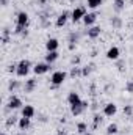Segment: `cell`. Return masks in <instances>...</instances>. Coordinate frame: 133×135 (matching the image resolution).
Returning <instances> with one entry per match:
<instances>
[{
	"instance_id": "obj_1",
	"label": "cell",
	"mask_w": 133,
	"mask_h": 135,
	"mask_svg": "<svg viewBox=\"0 0 133 135\" xmlns=\"http://www.w3.org/2000/svg\"><path fill=\"white\" fill-rule=\"evenodd\" d=\"M67 79V72L64 71H55L52 75H50V83H52V88H57L60 85H63Z\"/></svg>"
},
{
	"instance_id": "obj_2",
	"label": "cell",
	"mask_w": 133,
	"mask_h": 135,
	"mask_svg": "<svg viewBox=\"0 0 133 135\" xmlns=\"http://www.w3.org/2000/svg\"><path fill=\"white\" fill-rule=\"evenodd\" d=\"M30 71H32V61L30 60L24 58V60H21L17 63V71H16L17 77H27L30 74Z\"/></svg>"
},
{
	"instance_id": "obj_3",
	"label": "cell",
	"mask_w": 133,
	"mask_h": 135,
	"mask_svg": "<svg viewBox=\"0 0 133 135\" xmlns=\"http://www.w3.org/2000/svg\"><path fill=\"white\" fill-rule=\"evenodd\" d=\"M85 16H86V8H85V6H75V8L72 9V13H70V21H72L74 24H77V22L83 21Z\"/></svg>"
},
{
	"instance_id": "obj_4",
	"label": "cell",
	"mask_w": 133,
	"mask_h": 135,
	"mask_svg": "<svg viewBox=\"0 0 133 135\" xmlns=\"http://www.w3.org/2000/svg\"><path fill=\"white\" fill-rule=\"evenodd\" d=\"M88 107H89V102L88 101H81L80 104L70 105V113H72L74 116H80V115H83V113L88 110Z\"/></svg>"
},
{
	"instance_id": "obj_5",
	"label": "cell",
	"mask_w": 133,
	"mask_h": 135,
	"mask_svg": "<svg viewBox=\"0 0 133 135\" xmlns=\"http://www.w3.org/2000/svg\"><path fill=\"white\" fill-rule=\"evenodd\" d=\"M28 24H30V16H28V13H25V11H19V13L16 14V25L28 28Z\"/></svg>"
},
{
	"instance_id": "obj_6",
	"label": "cell",
	"mask_w": 133,
	"mask_h": 135,
	"mask_svg": "<svg viewBox=\"0 0 133 135\" xmlns=\"http://www.w3.org/2000/svg\"><path fill=\"white\" fill-rule=\"evenodd\" d=\"M70 13H72V11H67V9H64L63 13H60V14H58L57 21H55V25H57L58 28H63V27L67 24V21L70 19Z\"/></svg>"
},
{
	"instance_id": "obj_7",
	"label": "cell",
	"mask_w": 133,
	"mask_h": 135,
	"mask_svg": "<svg viewBox=\"0 0 133 135\" xmlns=\"http://www.w3.org/2000/svg\"><path fill=\"white\" fill-rule=\"evenodd\" d=\"M105 57H106L108 60H111V61H117V60L121 58V50H119V47H117V46H111V47L106 50Z\"/></svg>"
},
{
	"instance_id": "obj_8",
	"label": "cell",
	"mask_w": 133,
	"mask_h": 135,
	"mask_svg": "<svg viewBox=\"0 0 133 135\" xmlns=\"http://www.w3.org/2000/svg\"><path fill=\"white\" fill-rule=\"evenodd\" d=\"M36 86H38V80H36L34 77H32V79H27V80H25L22 90H24V93L30 94V93H33L34 90H36Z\"/></svg>"
},
{
	"instance_id": "obj_9",
	"label": "cell",
	"mask_w": 133,
	"mask_h": 135,
	"mask_svg": "<svg viewBox=\"0 0 133 135\" xmlns=\"http://www.w3.org/2000/svg\"><path fill=\"white\" fill-rule=\"evenodd\" d=\"M6 107H8V108H11V110H19V108H22V107H24V102H22L21 98H17V96H11V98L8 99Z\"/></svg>"
},
{
	"instance_id": "obj_10",
	"label": "cell",
	"mask_w": 133,
	"mask_h": 135,
	"mask_svg": "<svg viewBox=\"0 0 133 135\" xmlns=\"http://www.w3.org/2000/svg\"><path fill=\"white\" fill-rule=\"evenodd\" d=\"M116 113H117V105H116L114 102H108V104L103 105V115H105L106 118H111V116H114Z\"/></svg>"
},
{
	"instance_id": "obj_11",
	"label": "cell",
	"mask_w": 133,
	"mask_h": 135,
	"mask_svg": "<svg viewBox=\"0 0 133 135\" xmlns=\"http://www.w3.org/2000/svg\"><path fill=\"white\" fill-rule=\"evenodd\" d=\"M96 21H97V14L93 11V13H86V16L83 17V25L85 27H93L94 24H96Z\"/></svg>"
},
{
	"instance_id": "obj_12",
	"label": "cell",
	"mask_w": 133,
	"mask_h": 135,
	"mask_svg": "<svg viewBox=\"0 0 133 135\" xmlns=\"http://www.w3.org/2000/svg\"><path fill=\"white\" fill-rule=\"evenodd\" d=\"M58 47H60V41L57 38H49L45 41V50L47 52H55V50H58Z\"/></svg>"
},
{
	"instance_id": "obj_13",
	"label": "cell",
	"mask_w": 133,
	"mask_h": 135,
	"mask_svg": "<svg viewBox=\"0 0 133 135\" xmlns=\"http://www.w3.org/2000/svg\"><path fill=\"white\" fill-rule=\"evenodd\" d=\"M21 113H22V116H25V118H34V115H36V108H34L33 105H30V104H27V105H24L22 108H21Z\"/></svg>"
},
{
	"instance_id": "obj_14",
	"label": "cell",
	"mask_w": 133,
	"mask_h": 135,
	"mask_svg": "<svg viewBox=\"0 0 133 135\" xmlns=\"http://www.w3.org/2000/svg\"><path fill=\"white\" fill-rule=\"evenodd\" d=\"M49 71H50V65L49 63H36L33 68V72L36 75H42V74H45Z\"/></svg>"
},
{
	"instance_id": "obj_15",
	"label": "cell",
	"mask_w": 133,
	"mask_h": 135,
	"mask_svg": "<svg viewBox=\"0 0 133 135\" xmlns=\"http://www.w3.org/2000/svg\"><path fill=\"white\" fill-rule=\"evenodd\" d=\"M86 35H88L89 39H96V38H99L100 35H102V28H100L99 25H93V27L88 28Z\"/></svg>"
},
{
	"instance_id": "obj_16",
	"label": "cell",
	"mask_w": 133,
	"mask_h": 135,
	"mask_svg": "<svg viewBox=\"0 0 133 135\" xmlns=\"http://www.w3.org/2000/svg\"><path fill=\"white\" fill-rule=\"evenodd\" d=\"M67 102H69V105H75V104L81 102V98H80V94L77 91H70L67 94Z\"/></svg>"
},
{
	"instance_id": "obj_17",
	"label": "cell",
	"mask_w": 133,
	"mask_h": 135,
	"mask_svg": "<svg viewBox=\"0 0 133 135\" xmlns=\"http://www.w3.org/2000/svg\"><path fill=\"white\" fill-rule=\"evenodd\" d=\"M30 126H32V119H30V118H25V116L19 118L17 127H19L21 131H27V129H30Z\"/></svg>"
},
{
	"instance_id": "obj_18",
	"label": "cell",
	"mask_w": 133,
	"mask_h": 135,
	"mask_svg": "<svg viewBox=\"0 0 133 135\" xmlns=\"http://www.w3.org/2000/svg\"><path fill=\"white\" fill-rule=\"evenodd\" d=\"M58 58H60V54H58V50H55V52H47V54H45V63H49V65L55 63Z\"/></svg>"
},
{
	"instance_id": "obj_19",
	"label": "cell",
	"mask_w": 133,
	"mask_h": 135,
	"mask_svg": "<svg viewBox=\"0 0 133 135\" xmlns=\"http://www.w3.org/2000/svg\"><path fill=\"white\" fill-rule=\"evenodd\" d=\"M105 115H100V113H94V116H93V129H97L99 126H102V123H103V118Z\"/></svg>"
},
{
	"instance_id": "obj_20",
	"label": "cell",
	"mask_w": 133,
	"mask_h": 135,
	"mask_svg": "<svg viewBox=\"0 0 133 135\" xmlns=\"http://www.w3.org/2000/svg\"><path fill=\"white\" fill-rule=\"evenodd\" d=\"M110 24H111V27L113 28H116V30H119V28H122V19L119 17V16H113L111 19H110Z\"/></svg>"
},
{
	"instance_id": "obj_21",
	"label": "cell",
	"mask_w": 133,
	"mask_h": 135,
	"mask_svg": "<svg viewBox=\"0 0 133 135\" xmlns=\"http://www.w3.org/2000/svg\"><path fill=\"white\" fill-rule=\"evenodd\" d=\"M113 9L116 13H121L125 9V0H113Z\"/></svg>"
},
{
	"instance_id": "obj_22",
	"label": "cell",
	"mask_w": 133,
	"mask_h": 135,
	"mask_svg": "<svg viewBox=\"0 0 133 135\" xmlns=\"http://www.w3.org/2000/svg\"><path fill=\"white\" fill-rule=\"evenodd\" d=\"M21 86H24L19 80H9V83H8V91H11V93H14L16 90H19Z\"/></svg>"
},
{
	"instance_id": "obj_23",
	"label": "cell",
	"mask_w": 133,
	"mask_h": 135,
	"mask_svg": "<svg viewBox=\"0 0 133 135\" xmlns=\"http://www.w3.org/2000/svg\"><path fill=\"white\" fill-rule=\"evenodd\" d=\"M117 132H119V127H117L116 123H111V124L106 126V131H105V134L106 135H116Z\"/></svg>"
},
{
	"instance_id": "obj_24",
	"label": "cell",
	"mask_w": 133,
	"mask_h": 135,
	"mask_svg": "<svg viewBox=\"0 0 133 135\" xmlns=\"http://www.w3.org/2000/svg\"><path fill=\"white\" fill-rule=\"evenodd\" d=\"M67 41L70 44H77L80 41V32H70V33L67 35Z\"/></svg>"
},
{
	"instance_id": "obj_25",
	"label": "cell",
	"mask_w": 133,
	"mask_h": 135,
	"mask_svg": "<svg viewBox=\"0 0 133 135\" xmlns=\"http://www.w3.org/2000/svg\"><path fill=\"white\" fill-rule=\"evenodd\" d=\"M86 3H88V8H91V9H97V8L102 6L103 0H86Z\"/></svg>"
},
{
	"instance_id": "obj_26",
	"label": "cell",
	"mask_w": 133,
	"mask_h": 135,
	"mask_svg": "<svg viewBox=\"0 0 133 135\" xmlns=\"http://www.w3.org/2000/svg\"><path fill=\"white\" fill-rule=\"evenodd\" d=\"M77 132H78L80 135L86 134V132H88V124H86V123H83V121L77 123Z\"/></svg>"
},
{
	"instance_id": "obj_27",
	"label": "cell",
	"mask_w": 133,
	"mask_h": 135,
	"mask_svg": "<svg viewBox=\"0 0 133 135\" xmlns=\"http://www.w3.org/2000/svg\"><path fill=\"white\" fill-rule=\"evenodd\" d=\"M69 75H70L72 79H75V77H81V68H80V66L70 68V72H69Z\"/></svg>"
},
{
	"instance_id": "obj_28",
	"label": "cell",
	"mask_w": 133,
	"mask_h": 135,
	"mask_svg": "<svg viewBox=\"0 0 133 135\" xmlns=\"http://www.w3.org/2000/svg\"><path fill=\"white\" fill-rule=\"evenodd\" d=\"M17 123H19L17 116H8L6 121H5V126H6V127H11V126H14V124H17Z\"/></svg>"
},
{
	"instance_id": "obj_29",
	"label": "cell",
	"mask_w": 133,
	"mask_h": 135,
	"mask_svg": "<svg viewBox=\"0 0 133 135\" xmlns=\"http://www.w3.org/2000/svg\"><path fill=\"white\" fill-rule=\"evenodd\" d=\"M14 35H21V36H27V35H28V30H27L25 27H19V25H16V28H14Z\"/></svg>"
},
{
	"instance_id": "obj_30",
	"label": "cell",
	"mask_w": 133,
	"mask_h": 135,
	"mask_svg": "<svg viewBox=\"0 0 133 135\" xmlns=\"http://www.w3.org/2000/svg\"><path fill=\"white\" fill-rule=\"evenodd\" d=\"M8 38H9V28H3V32H2V41H3V44H6L8 42Z\"/></svg>"
},
{
	"instance_id": "obj_31",
	"label": "cell",
	"mask_w": 133,
	"mask_h": 135,
	"mask_svg": "<svg viewBox=\"0 0 133 135\" xmlns=\"http://www.w3.org/2000/svg\"><path fill=\"white\" fill-rule=\"evenodd\" d=\"M93 71V66H83L81 68V77H88Z\"/></svg>"
},
{
	"instance_id": "obj_32",
	"label": "cell",
	"mask_w": 133,
	"mask_h": 135,
	"mask_svg": "<svg viewBox=\"0 0 133 135\" xmlns=\"http://www.w3.org/2000/svg\"><path fill=\"white\" fill-rule=\"evenodd\" d=\"M124 115L125 116H132L133 115V105H124Z\"/></svg>"
},
{
	"instance_id": "obj_33",
	"label": "cell",
	"mask_w": 133,
	"mask_h": 135,
	"mask_svg": "<svg viewBox=\"0 0 133 135\" xmlns=\"http://www.w3.org/2000/svg\"><path fill=\"white\" fill-rule=\"evenodd\" d=\"M125 91L130 93V94H133V80H129V82L125 83Z\"/></svg>"
},
{
	"instance_id": "obj_34",
	"label": "cell",
	"mask_w": 133,
	"mask_h": 135,
	"mask_svg": "<svg viewBox=\"0 0 133 135\" xmlns=\"http://www.w3.org/2000/svg\"><path fill=\"white\" fill-rule=\"evenodd\" d=\"M78 63H80V57H78V55H74V57L70 58V65H74V66H78Z\"/></svg>"
},
{
	"instance_id": "obj_35",
	"label": "cell",
	"mask_w": 133,
	"mask_h": 135,
	"mask_svg": "<svg viewBox=\"0 0 133 135\" xmlns=\"http://www.w3.org/2000/svg\"><path fill=\"white\" fill-rule=\"evenodd\" d=\"M6 71H8V72H16V71H17V65H14V63H13V65H9Z\"/></svg>"
},
{
	"instance_id": "obj_36",
	"label": "cell",
	"mask_w": 133,
	"mask_h": 135,
	"mask_svg": "<svg viewBox=\"0 0 133 135\" xmlns=\"http://www.w3.org/2000/svg\"><path fill=\"white\" fill-rule=\"evenodd\" d=\"M57 135H69V134H67V131H64V129H58L57 131Z\"/></svg>"
},
{
	"instance_id": "obj_37",
	"label": "cell",
	"mask_w": 133,
	"mask_h": 135,
	"mask_svg": "<svg viewBox=\"0 0 133 135\" xmlns=\"http://www.w3.org/2000/svg\"><path fill=\"white\" fill-rule=\"evenodd\" d=\"M39 121L41 123H47V116L45 115H39Z\"/></svg>"
},
{
	"instance_id": "obj_38",
	"label": "cell",
	"mask_w": 133,
	"mask_h": 135,
	"mask_svg": "<svg viewBox=\"0 0 133 135\" xmlns=\"http://www.w3.org/2000/svg\"><path fill=\"white\" fill-rule=\"evenodd\" d=\"M117 66H119V69H121V71H124V66H125V61H119V63H117Z\"/></svg>"
},
{
	"instance_id": "obj_39",
	"label": "cell",
	"mask_w": 133,
	"mask_h": 135,
	"mask_svg": "<svg viewBox=\"0 0 133 135\" xmlns=\"http://www.w3.org/2000/svg\"><path fill=\"white\" fill-rule=\"evenodd\" d=\"M67 47H69V50H75L77 44H70V42H69V46H67Z\"/></svg>"
},
{
	"instance_id": "obj_40",
	"label": "cell",
	"mask_w": 133,
	"mask_h": 135,
	"mask_svg": "<svg viewBox=\"0 0 133 135\" xmlns=\"http://www.w3.org/2000/svg\"><path fill=\"white\" fill-rule=\"evenodd\" d=\"M0 2H2V6H6L8 5V0H0Z\"/></svg>"
},
{
	"instance_id": "obj_41",
	"label": "cell",
	"mask_w": 133,
	"mask_h": 135,
	"mask_svg": "<svg viewBox=\"0 0 133 135\" xmlns=\"http://www.w3.org/2000/svg\"><path fill=\"white\" fill-rule=\"evenodd\" d=\"M83 135H93V132H89V131H88L86 134H83Z\"/></svg>"
},
{
	"instance_id": "obj_42",
	"label": "cell",
	"mask_w": 133,
	"mask_h": 135,
	"mask_svg": "<svg viewBox=\"0 0 133 135\" xmlns=\"http://www.w3.org/2000/svg\"><path fill=\"white\" fill-rule=\"evenodd\" d=\"M16 135H27L25 132H19V134H16Z\"/></svg>"
},
{
	"instance_id": "obj_43",
	"label": "cell",
	"mask_w": 133,
	"mask_h": 135,
	"mask_svg": "<svg viewBox=\"0 0 133 135\" xmlns=\"http://www.w3.org/2000/svg\"><path fill=\"white\" fill-rule=\"evenodd\" d=\"M130 119H132V123H133V115H132V116H130Z\"/></svg>"
},
{
	"instance_id": "obj_44",
	"label": "cell",
	"mask_w": 133,
	"mask_h": 135,
	"mask_svg": "<svg viewBox=\"0 0 133 135\" xmlns=\"http://www.w3.org/2000/svg\"><path fill=\"white\" fill-rule=\"evenodd\" d=\"M0 135H5V132H2V134H0Z\"/></svg>"
},
{
	"instance_id": "obj_45",
	"label": "cell",
	"mask_w": 133,
	"mask_h": 135,
	"mask_svg": "<svg viewBox=\"0 0 133 135\" xmlns=\"http://www.w3.org/2000/svg\"><path fill=\"white\" fill-rule=\"evenodd\" d=\"M130 3H132V5H133V0H130Z\"/></svg>"
},
{
	"instance_id": "obj_46",
	"label": "cell",
	"mask_w": 133,
	"mask_h": 135,
	"mask_svg": "<svg viewBox=\"0 0 133 135\" xmlns=\"http://www.w3.org/2000/svg\"><path fill=\"white\" fill-rule=\"evenodd\" d=\"M132 36H133V33H132Z\"/></svg>"
}]
</instances>
